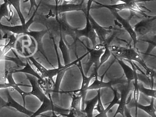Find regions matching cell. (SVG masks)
Here are the masks:
<instances>
[{
  "label": "cell",
  "mask_w": 156,
  "mask_h": 117,
  "mask_svg": "<svg viewBox=\"0 0 156 117\" xmlns=\"http://www.w3.org/2000/svg\"><path fill=\"white\" fill-rule=\"evenodd\" d=\"M104 117H108V116L107 114H106V115H105V116H104Z\"/></svg>",
  "instance_id": "obj_44"
},
{
  "label": "cell",
  "mask_w": 156,
  "mask_h": 117,
  "mask_svg": "<svg viewBox=\"0 0 156 117\" xmlns=\"http://www.w3.org/2000/svg\"><path fill=\"white\" fill-rule=\"evenodd\" d=\"M14 89L16 90L18 92L20 93L21 96L22 97L23 99V102H24V107L25 106V97L28 95H30V92H25L23 91L22 90L20 89V86H16L15 88H13Z\"/></svg>",
  "instance_id": "obj_35"
},
{
  "label": "cell",
  "mask_w": 156,
  "mask_h": 117,
  "mask_svg": "<svg viewBox=\"0 0 156 117\" xmlns=\"http://www.w3.org/2000/svg\"><path fill=\"white\" fill-rule=\"evenodd\" d=\"M9 39V42L4 45L3 48H2V54L4 55H6V54L12 49H16L18 37L15 36V34L12 33L10 35Z\"/></svg>",
  "instance_id": "obj_24"
},
{
  "label": "cell",
  "mask_w": 156,
  "mask_h": 117,
  "mask_svg": "<svg viewBox=\"0 0 156 117\" xmlns=\"http://www.w3.org/2000/svg\"><path fill=\"white\" fill-rule=\"evenodd\" d=\"M111 90L113 91V93H114V99H113V100L109 103V105L107 107L106 109H105V111L107 113H108L109 110H111L112 107H114L115 105H116V104L118 105L119 102V100H120V96L119 92L114 88H113Z\"/></svg>",
  "instance_id": "obj_31"
},
{
  "label": "cell",
  "mask_w": 156,
  "mask_h": 117,
  "mask_svg": "<svg viewBox=\"0 0 156 117\" xmlns=\"http://www.w3.org/2000/svg\"><path fill=\"white\" fill-rule=\"evenodd\" d=\"M111 11L112 15L114 16L115 19L121 25L122 28L128 33L129 35L130 36V38L132 39L134 45V48H136V44L137 43V36L134 31V28L130 24V20L132 18V16L130 15V17L128 19H125L122 18L118 13L117 11L115 10L109 9Z\"/></svg>",
  "instance_id": "obj_8"
},
{
  "label": "cell",
  "mask_w": 156,
  "mask_h": 117,
  "mask_svg": "<svg viewBox=\"0 0 156 117\" xmlns=\"http://www.w3.org/2000/svg\"><path fill=\"white\" fill-rule=\"evenodd\" d=\"M124 115L126 117H133L130 113L129 109L126 106L125 107L124 109Z\"/></svg>",
  "instance_id": "obj_38"
},
{
  "label": "cell",
  "mask_w": 156,
  "mask_h": 117,
  "mask_svg": "<svg viewBox=\"0 0 156 117\" xmlns=\"http://www.w3.org/2000/svg\"><path fill=\"white\" fill-rule=\"evenodd\" d=\"M110 50L112 52V55L113 54L114 55L115 59L136 62L142 66L146 72L150 69V68L147 66L140 54L135 48H126L113 46Z\"/></svg>",
  "instance_id": "obj_2"
},
{
  "label": "cell",
  "mask_w": 156,
  "mask_h": 117,
  "mask_svg": "<svg viewBox=\"0 0 156 117\" xmlns=\"http://www.w3.org/2000/svg\"><path fill=\"white\" fill-rule=\"evenodd\" d=\"M105 50L104 52L101 55L100 58V62H99L98 69L100 68L103 64L106 62L108 60L110 56L112 55V52L110 50V48L108 47V45H105Z\"/></svg>",
  "instance_id": "obj_32"
},
{
  "label": "cell",
  "mask_w": 156,
  "mask_h": 117,
  "mask_svg": "<svg viewBox=\"0 0 156 117\" xmlns=\"http://www.w3.org/2000/svg\"><path fill=\"white\" fill-rule=\"evenodd\" d=\"M9 4L12 6L17 12V14L19 16L22 25H24L26 23V20L20 8L21 0H7Z\"/></svg>",
  "instance_id": "obj_27"
},
{
  "label": "cell",
  "mask_w": 156,
  "mask_h": 117,
  "mask_svg": "<svg viewBox=\"0 0 156 117\" xmlns=\"http://www.w3.org/2000/svg\"><path fill=\"white\" fill-rule=\"evenodd\" d=\"M58 47L62 55L64 63V65H67L70 64L71 62L69 48L66 45V42L62 34L60 35V38H59Z\"/></svg>",
  "instance_id": "obj_19"
},
{
  "label": "cell",
  "mask_w": 156,
  "mask_h": 117,
  "mask_svg": "<svg viewBox=\"0 0 156 117\" xmlns=\"http://www.w3.org/2000/svg\"><path fill=\"white\" fill-rule=\"evenodd\" d=\"M49 1H51V0H49ZM55 2V5H57L58 4V3H59V0H54Z\"/></svg>",
  "instance_id": "obj_42"
},
{
  "label": "cell",
  "mask_w": 156,
  "mask_h": 117,
  "mask_svg": "<svg viewBox=\"0 0 156 117\" xmlns=\"http://www.w3.org/2000/svg\"><path fill=\"white\" fill-rule=\"evenodd\" d=\"M81 72V75L82 77V82L81 87L80 89L77 90L73 91H72L73 92H76L77 94L81 95L82 97V110H83L84 108V102L86 100V97L87 93V89L89 86V83L90 81L93 78H95L96 75L98 74V72H94L93 71L92 74H91L89 77L87 76L85 74L83 70V66H82V63H81V60L79 61L77 64H76Z\"/></svg>",
  "instance_id": "obj_7"
},
{
  "label": "cell",
  "mask_w": 156,
  "mask_h": 117,
  "mask_svg": "<svg viewBox=\"0 0 156 117\" xmlns=\"http://www.w3.org/2000/svg\"><path fill=\"white\" fill-rule=\"evenodd\" d=\"M101 92L100 89L98 90V101L94 109V110L97 111L98 113H100V112L104 111L105 110L104 105H103V103H102V100H101V92Z\"/></svg>",
  "instance_id": "obj_33"
},
{
  "label": "cell",
  "mask_w": 156,
  "mask_h": 117,
  "mask_svg": "<svg viewBox=\"0 0 156 117\" xmlns=\"http://www.w3.org/2000/svg\"><path fill=\"white\" fill-rule=\"evenodd\" d=\"M156 19V16H151L150 18H145L136 23L133 27V28L137 37L146 36L155 30Z\"/></svg>",
  "instance_id": "obj_5"
},
{
  "label": "cell",
  "mask_w": 156,
  "mask_h": 117,
  "mask_svg": "<svg viewBox=\"0 0 156 117\" xmlns=\"http://www.w3.org/2000/svg\"><path fill=\"white\" fill-rule=\"evenodd\" d=\"M88 18L92 27L96 34L98 39H99V44L105 45L107 37L110 35L112 31L108 28H105L99 25L90 14L88 16Z\"/></svg>",
  "instance_id": "obj_10"
},
{
  "label": "cell",
  "mask_w": 156,
  "mask_h": 117,
  "mask_svg": "<svg viewBox=\"0 0 156 117\" xmlns=\"http://www.w3.org/2000/svg\"><path fill=\"white\" fill-rule=\"evenodd\" d=\"M85 0H82L81 3H63L61 5H51L44 4V7L49 9V12L47 15H44L45 18H56L61 14L70 12L80 11H82L84 13L86 11V6L84 3Z\"/></svg>",
  "instance_id": "obj_3"
},
{
  "label": "cell",
  "mask_w": 156,
  "mask_h": 117,
  "mask_svg": "<svg viewBox=\"0 0 156 117\" xmlns=\"http://www.w3.org/2000/svg\"><path fill=\"white\" fill-rule=\"evenodd\" d=\"M94 0H87V4L86 5V11L85 12V15L89 16L90 15V10L92 7V4Z\"/></svg>",
  "instance_id": "obj_36"
},
{
  "label": "cell",
  "mask_w": 156,
  "mask_h": 117,
  "mask_svg": "<svg viewBox=\"0 0 156 117\" xmlns=\"http://www.w3.org/2000/svg\"><path fill=\"white\" fill-rule=\"evenodd\" d=\"M24 68L21 69L15 70L13 72V73H17V72H23V73H26V74H30L32 76L35 77V78L39 79H41L43 77L40 76L39 73H37L35 71L34 69L30 64V61L27 58H26V62Z\"/></svg>",
  "instance_id": "obj_23"
},
{
  "label": "cell",
  "mask_w": 156,
  "mask_h": 117,
  "mask_svg": "<svg viewBox=\"0 0 156 117\" xmlns=\"http://www.w3.org/2000/svg\"><path fill=\"white\" fill-rule=\"evenodd\" d=\"M116 59L123 69L125 78H126L128 83H131L135 79L137 78L136 67V64L134 63V62L129 60H126L130 63L132 67V68H131L127 65L122 60L119 59Z\"/></svg>",
  "instance_id": "obj_11"
},
{
  "label": "cell",
  "mask_w": 156,
  "mask_h": 117,
  "mask_svg": "<svg viewBox=\"0 0 156 117\" xmlns=\"http://www.w3.org/2000/svg\"><path fill=\"white\" fill-rule=\"evenodd\" d=\"M51 117H59L57 115L56 113L55 112L52 111V116Z\"/></svg>",
  "instance_id": "obj_41"
},
{
  "label": "cell",
  "mask_w": 156,
  "mask_h": 117,
  "mask_svg": "<svg viewBox=\"0 0 156 117\" xmlns=\"http://www.w3.org/2000/svg\"><path fill=\"white\" fill-rule=\"evenodd\" d=\"M31 62L34 66L38 70V71L41 72L43 78H48L49 77V69H47L44 68L41 63H39L33 56H30L27 58Z\"/></svg>",
  "instance_id": "obj_25"
},
{
  "label": "cell",
  "mask_w": 156,
  "mask_h": 117,
  "mask_svg": "<svg viewBox=\"0 0 156 117\" xmlns=\"http://www.w3.org/2000/svg\"><path fill=\"white\" fill-rule=\"evenodd\" d=\"M47 32V30H43L41 31H28L26 35L33 39L36 46V53H39L41 56L47 59L43 46V38Z\"/></svg>",
  "instance_id": "obj_12"
},
{
  "label": "cell",
  "mask_w": 156,
  "mask_h": 117,
  "mask_svg": "<svg viewBox=\"0 0 156 117\" xmlns=\"http://www.w3.org/2000/svg\"><path fill=\"white\" fill-rule=\"evenodd\" d=\"M6 94L8 99L7 101V107L14 108L20 112L24 113L28 116H31L34 113L26 109L25 107H23L22 105L17 102L12 97L9 89L6 90Z\"/></svg>",
  "instance_id": "obj_16"
},
{
  "label": "cell",
  "mask_w": 156,
  "mask_h": 117,
  "mask_svg": "<svg viewBox=\"0 0 156 117\" xmlns=\"http://www.w3.org/2000/svg\"><path fill=\"white\" fill-rule=\"evenodd\" d=\"M105 73V72L101 77V79L100 80L98 79V74L96 75L94 81L91 85H89L87 90H98L99 89H101L102 88H110L111 89H112L113 87H112V82L111 80L108 82H105L103 81Z\"/></svg>",
  "instance_id": "obj_20"
},
{
  "label": "cell",
  "mask_w": 156,
  "mask_h": 117,
  "mask_svg": "<svg viewBox=\"0 0 156 117\" xmlns=\"http://www.w3.org/2000/svg\"><path fill=\"white\" fill-rule=\"evenodd\" d=\"M9 3L7 0H4L3 3L0 5V23L3 18H6L7 20L9 18V22L11 20L13 13L12 11L10 5H9L10 11L9 10Z\"/></svg>",
  "instance_id": "obj_22"
},
{
  "label": "cell",
  "mask_w": 156,
  "mask_h": 117,
  "mask_svg": "<svg viewBox=\"0 0 156 117\" xmlns=\"http://www.w3.org/2000/svg\"><path fill=\"white\" fill-rule=\"evenodd\" d=\"M6 107H7V101L3 99V98L0 95V110Z\"/></svg>",
  "instance_id": "obj_37"
},
{
  "label": "cell",
  "mask_w": 156,
  "mask_h": 117,
  "mask_svg": "<svg viewBox=\"0 0 156 117\" xmlns=\"http://www.w3.org/2000/svg\"><path fill=\"white\" fill-rule=\"evenodd\" d=\"M39 7H40V4L38 5V7L34 11L32 14L31 15L30 19L24 25H22L21 24V25L9 26L2 25V24H1V23H0V31L12 32V34H18V35L21 34L26 35V33L29 31V27L34 22V17H35V15L38 12Z\"/></svg>",
  "instance_id": "obj_6"
},
{
  "label": "cell",
  "mask_w": 156,
  "mask_h": 117,
  "mask_svg": "<svg viewBox=\"0 0 156 117\" xmlns=\"http://www.w3.org/2000/svg\"><path fill=\"white\" fill-rule=\"evenodd\" d=\"M49 117V116H46V115H42L41 116V117Z\"/></svg>",
  "instance_id": "obj_43"
},
{
  "label": "cell",
  "mask_w": 156,
  "mask_h": 117,
  "mask_svg": "<svg viewBox=\"0 0 156 117\" xmlns=\"http://www.w3.org/2000/svg\"><path fill=\"white\" fill-rule=\"evenodd\" d=\"M72 96V101L71 102L70 109H73L76 111L81 110V104L82 102V97L76 92H73Z\"/></svg>",
  "instance_id": "obj_29"
},
{
  "label": "cell",
  "mask_w": 156,
  "mask_h": 117,
  "mask_svg": "<svg viewBox=\"0 0 156 117\" xmlns=\"http://www.w3.org/2000/svg\"><path fill=\"white\" fill-rule=\"evenodd\" d=\"M98 101V95L88 100H86L84 102V105H86L85 108H84L82 111L85 113L86 117H94V112L95 107Z\"/></svg>",
  "instance_id": "obj_21"
},
{
  "label": "cell",
  "mask_w": 156,
  "mask_h": 117,
  "mask_svg": "<svg viewBox=\"0 0 156 117\" xmlns=\"http://www.w3.org/2000/svg\"><path fill=\"white\" fill-rule=\"evenodd\" d=\"M96 4L98 5V8H106L108 9L115 10L117 11H120L124 10H128V8L126 6L125 3H120V4H113V5H104L101 4L97 2L94 1Z\"/></svg>",
  "instance_id": "obj_28"
},
{
  "label": "cell",
  "mask_w": 156,
  "mask_h": 117,
  "mask_svg": "<svg viewBox=\"0 0 156 117\" xmlns=\"http://www.w3.org/2000/svg\"><path fill=\"white\" fill-rule=\"evenodd\" d=\"M123 3H125L126 6L128 8V10L133 12H136L144 16L145 18H150L151 16L146 14V12L140 8V7L138 5L139 2H143L149 1L151 0H118Z\"/></svg>",
  "instance_id": "obj_17"
},
{
  "label": "cell",
  "mask_w": 156,
  "mask_h": 117,
  "mask_svg": "<svg viewBox=\"0 0 156 117\" xmlns=\"http://www.w3.org/2000/svg\"><path fill=\"white\" fill-rule=\"evenodd\" d=\"M85 17L86 19L85 27L84 28L81 29H78L77 28L76 29V39L83 37L87 38L91 42L93 48H94L98 45L97 41L98 37L89 21L88 16L85 15Z\"/></svg>",
  "instance_id": "obj_9"
},
{
  "label": "cell",
  "mask_w": 156,
  "mask_h": 117,
  "mask_svg": "<svg viewBox=\"0 0 156 117\" xmlns=\"http://www.w3.org/2000/svg\"><path fill=\"white\" fill-rule=\"evenodd\" d=\"M86 48L88 51V54H89V55H90L88 61L86 64L87 74L88 73L90 68L94 65V66L93 71L95 72H98L100 58L104 52V50H105V46L98 44L94 48H90L86 47Z\"/></svg>",
  "instance_id": "obj_4"
},
{
  "label": "cell",
  "mask_w": 156,
  "mask_h": 117,
  "mask_svg": "<svg viewBox=\"0 0 156 117\" xmlns=\"http://www.w3.org/2000/svg\"><path fill=\"white\" fill-rule=\"evenodd\" d=\"M67 70L66 69L62 71L56 75V79H55V82L53 89L52 92L51 93V94H52L51 95L52 99L53 100L54 99H55L56 102L60 101L59 95V93H60V86H61L63 78Z\"/></svg>",
  "instance_id": "obj_18"
},
{
  "label": "cell",
  "mask_w": 156,
  "mask_h": 117,
  "mask_svg": "<svg viewBox=\"0 0 156 117\" xmlns=\"http://www.w3.org/2000/svg\"><path fill=\"white\" fill-rule=\"evenodd\" d=\"M61 115L66 117H76L75 115H74L73 113L70 111V110L68 113H64V114H61Z\"/></svg>",
  "instance_id": "obj_39"
},
{
  "label": "cell",
  "mask_w": 156,
  "mask_h": 117,
  "mask_svg": "<svg viewBox=\"0 0 156 117\" xmlns=\"http://www.w3.org/2000/svg\"><path fill=\"white\" fill-rule=\"evenodd\" d=\"M58 19L60 32L64 38L65 39L66 36H69L73 38L75 41H76L75 36L76 28H73L68 23L64 14L59 16Z\"/></svg>",
  "instance_id": "obj_13"
},
{
  "label": "cell",
  "mask_w": 156,
  "mask_h": 117,
  "mask_svg": "<svg viewBox=\"0 0 156 117\" xmlns=\"http://www.w3.org/2000/svg\"><path fill=\"white\" fill-rule=\"evenodd\" d=\"M155 99L151 98V101L150 105H145L138 103L137 105V109H140L144 111V112L147 113L151 117H156V109L154 106V99Z\"/></svg>",
  "instance_id": "obj_26"
},
{
  "label": "cell",
  "mask_w": 156,
  "mask_h": 117,
  "mask_svg": "<svg viewBox=\"0 0 156 117\" xmlns=\"http://www.w3.org/2000/svg\"><path fill=\"white\" fill-rule=\"evenodd\" d=\"M138 88L139 92L144 94V95L151 98H156V90L153 89H147L144 87L143 83L141 82L138 81Z\"/></svg>",
  "instance_id": "obj_30"
},
{
  "label": "cell",
  "mask_w": 156,
  "mask_h": 117,
  "mask_svg": "<svg viewBox=\"0 0 156 117\" xmlns=\"http://www.w3.org/2000/svg\"><path fill=\"white\" fill-rule=\"evenodd\" d=\"M0 1H1V0H0Z\"/></svg>",
  "instance_id": "obj_45"
},
{
  "label": "cell",
  "mask_w": 156,
  "mask_h": 117,
  "mask_svg": "<svg viewBox=\"0 0 156 117\" xmlns=\"http://www.w3.org/2000/svg\"><path fill=\"white\" fill-rule=\"evenodd\" d=\"M64 3H69L72 2L74 0H63Z\"/></svg>",
  "instance_id": "obj_40"
},
{
  "label": "cell",
  "mask_w": 156,
  "mask_h": 117,
  "mask_svg": "<svg viewBox=\"0 0 156 117\" xmlns=\"http://www.w3.org/2000/svg\"><path fill=\"white\" fill-rule=\"evenodd\" d=\"M112 87L119 92L120 96L118 107L112 117H116L118 114H121L122 117H125L124 109L131 99L132 93H130V92L134 90L133 81L130 83H128L126 79L124 77L114 78V84Z\"/></svg>",
  "instance_id": "obj_1"
},
{
  "label": "cell",
  "mask_w": 156,
  "mask_h": 117,
  "mask_svg": "<svg viewBox=\"0 0 156 117\" xmlns=\"http://www.w3.org/2000/svg\"><path fill=\"white\" fill-rule=\"evenodd\" d=\"M26 79L30 81L32 87L31 91L30 92V95L35 96L41 102H42L46 96L40 87L37 78L32 75L27 74Z\"/></svg>",
  "instance_id": "obj_14"
},
{
  "label": "cell",
  "mask_w": 156,
  "mask_h": 117,
  "mask_svg": "<svg viewBox=\"0 0 156 117\" xmlns=\"http://www.w3.org/2000/svg\"><path fill=\"white\" fill-rule=\"evenodd\" d=\"M29 2L30 4V8L29 11V12L28 14V17L31 16V14L34 11L35 8L38 7V5L36 3V0H26L24 1V2Z\"/></svg>",
  "instance_id": "obj_34"
},
{
  "label": "cell",
  "mask_w": 156,
  "mask_h": 117,
  "mask_svg": "<svg viewBox=\"0 0 156 117\" xmlns=\"http://www.w3.org/2000/svg\"><path fill=\"white\" fill-rule=\"evenodd\" d=\"M48 97L47 96L44 99L41 105L35 112H34L30 117H36L40 114L47 111L53 110L55 103L52 99L51 94H48Z\"/></svg>",
  "instance_id": "obj_15"
}]
</instances>
